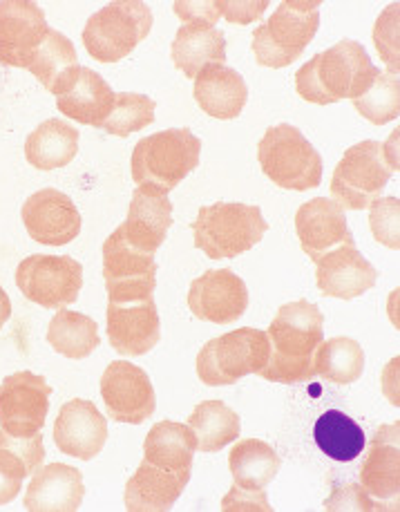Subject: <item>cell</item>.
Wrapping results in <instances>:
<instances>
[{"label": "cell", "instance_id": "9", "mask_svg": "<svg viewBox=\"0 0 400 512\" xmlns=\"http://www.w3.org/2000/svg\"><path fill=\"white\" fill-rule=\"evenodd\" d=\"M269 360V336L262 329H235L208 340L197 356V376L208 387L233 385L260 374Z\"/></svg>", "mask_w": 400, "mask_h": 512}, {"label": "cell", "instance_id": "46", "mask_svg": "<svg viewBox=\"0 0 400 512\" xmlns=\"http://www.w3.org/2000/svg\"><path fill=\"white\" fill-rule=\"evenodd\" d=\"M12 316V300H9L7 291L0 287V329H3L5 322Z\"/></svg>", "mask_w": 400, "mask_h": 512}, {"label": "cell", "instance_id": "21", "mask_svg": "<svg viewBox=\"0 0 400 512\" xmlns=\"http://www.w3.org/2000/svg\"><path fill=\"white\" fill-rule=\"evenodd\" d=\"M170 226H173V204L168 195L152 186H139L132 193L128 220L117 231L135 249L155 255L166 242Z\"/></svg>", "mask_w": 400, "mask_h": 512}, {"label": "cell", "instance_id": "32", "mask_svg": "<svg viewBox=\"0 0 400 512\" xmlns=\"http://www.w3.org/2000/svg\"><path fill=\"white\" fill-rule=\"evenodd\" d=\"M280 457L269 443L244 439L228 454L233 481L242 488H266L280 472Z\"/></svg>", "mask_w": 400, "mask_h": 512}, {"label": "cell", "instance_id": "29", "mask_svg": "<svg viewBox=\"0 0 400 512\" xmlns=\"http://www.w3.org/2000/svg\"><path fill=\"white\" fill-rule=\"evenodd\" d=\"M76 153L79 130L61 119H47L25 141V159L38 170L65 168Z\"/></svg>", "mask_w": 400, "mask_h": 512}, {"label": "cell", "instance_id": "31", "mask_svg": "<svg viewBox=\"0 0 400 512\" xmlns=\"http://www.w3.org/2000/svg\"><path fill=\"white\" fill-rule=\"evenodd\" d=\"M188 428L193 430L199 452H219L228 443H235L242 432L240 416L222 401L199 403L188 416Z\"/></svg>", "mask_w": 400, "mask_h": 512}, {"label": "cell", "instance_id": "35", "mask_svg": "<svg viewBox=\"0 0 400 512\" xmlns=\"http://www.w3.org/2000/svg\"><path fill=\"white\" fill-rule=\"evenodd\" d=\"M313 365H316V376H322L327 383L351 385L365 372V352L351 338L322 340Z\"/></svg>", "mask_w": 400, "mask_h": 512}, {"label": "cell", "instance_id": "6", "mask_svg": "<svg viewBox=\"0 0 400 512\" xmlns=\"http://www.w3.org/2000/svg\"><path fill=\"white\" fill-rule=\"evenodd\" d=\"M320 27V3L287 0L253 34V54L264 68H289L298 61Z\"/></svg>", "mask_w": 400, "mask_h": 512}, {"label": "cell", "instance_id": "13", "mask_svg": "<svg viewBox=\"0 0 400 512\" xmlns=\"http://www.w3.org/2000/svg\"><path fill=\"white\" fill-rule=\"evenodd\" d=\"M101 398L108 416L117 423L141 425L157 410L150 376L128 360H114L106 367L101 376Z\"/></svg>", "mask_w": 400, "mask_h": 512}, {"label": "cell", "instance_id": "42", "mask_svg": "<svg viewBox=\"0 0 400 512\" xmlns=\"http://www.w3.org/2000/svg\"><path fill=\"white\" fill-rule=\"evenodd\" d=\"M224 512H271L264 488H242L233 483V488L222 499Z\"/></svg>", "mask_w": 400, "mask_h": 512}, {"label": "cell", "instance_id": "24", "mask_svg": "<svg viewBox=\"0 0 400 512\" xmlns=\"http://www.w3.org/2000/svg\"><path fill=\"white\" fill-rule=\"evenodd\" d=\"M190 481V472L159 468L150 461H141L126 486V508L130 512H166L177 504Z\"/></svg>", "mask_w": 400, "mask_h": 512}, {"label": "cell", "instance_id": "27", "mask_svg": "<svg viewBox=\"0 0 400 512\" xmlns=\"http://www.w3.org/2000/svg\"><path fill=\"white\" fill-rule=\"evenodd\" d=\"M114 99L117 94L101 79V74L81 65L72 88L56 97V108L61 110V115L79 121L83 126L103 128L114 108Z\"/></svg>", "mask_w": 400, "mask_h": 512}, {"label": "cell", "instance_id": "37", "mask_svg": "<svg viewBox=\"0 0 400 512\" xmlns=\"http://www.w3.org/2000/svg\"><path fill=\"white\" fill-rule=\"evenodd\" d=\"M155 108L157 103L150 97H144V94L121 92L114 99V108L101 130H106L108 135L114 137H128L132 132L144 130L155 121Z\"/></svg>", "mask_w": 400, "mask_h": 512}, {"label": "cell", "instance_id": "40", "mask_svg": "<svg viewBox=\"0 0 400 512\" xmlns=\"http://www.w3.org/2000/svg\"><path fill=\"white\" fill-rule=\"evenodd\" d=\"M25 477H30L25 463L14 452L0 448V506L12 504L21 495Z\"/></svg>", "mask_w": 400, "mask_h": 512}, {"label": "cell", "instance_id": "17", "mask_svg": "<svg viewBox=\"0 0 400 512\" xmlns=\"http://www.w3.org/2000/svg\"><path fill=\"white\" fill-rule=\"evenodd\" d=\"M23 224L34 242L45 246H65L81 233V215L72 199L56 191L41 188L23 204Z\"/></svg>", "mask_w": 400, "mask_h": 512}, {"label": "cell", "instance_id": "23", "mask_svg": "<svg viewBox=\"0 0 400 512\" xmlns=\"http://www.w3.org/2000/svg\"><path fill=\"white\" fill-rule=\"evenodd\" d=\"M85 495L83 474L65 463L38 468L25 490V510L30 512H76Z\"/></svg>", "mask_w": 400, "mask_h": 512}, {"label": "cell", "instance_id": "12", "mask_svg": "<svg viewBox=\"0 0 400 512\" xmlns=\"http://www.w3.org/2000/svg\"><path fill=\"white\" fill-rule=\"evenodd\" d=\"M52 387L45 376L16 372L0 383V428L12 436H34L50 412Z\"/></svg>", "mask_w": 400, "mask_h": 512}, {"label": "cell", "instance_id": "22", "mask_svg": "<svg viewBox=\"0 0 400 512\" xmlns=\"http://www.w3.org/2000/svg\"><path fill=\"white\" fill-rule=\"evenodd\" d=\"M295 233H298L302 251L313 262L340 244H356L347 226L345 211L327 197H316L298 208Z\"/></svg>", "mask_w": 400, "mask_h": 512}, {"label": "cell", "instance_id": "43", "mask_svg": "<svg viewBox=\"0 0 400 512\" xmlns=\"http://www.w3.org/2000/svg\"><path fill=\"white\" fill-rule=\"evenodd\" d=\"M325 508L329 512L333 510H376V504L371 501V497L363 490V486L358 483H349V486H342L333 490V495L327 499Z\"/></svg>", "mask_w": 400, "mask_h": 512}, {"label": "cell", "instance_id": "8", "mask_svg": "<svg viewBox=\"0 0 400 512\" xmlns=\"http://www.w3.org/2000/svg\"><path fill=\"white\" fill-rule=\"evenodd\" d=\"M152 30V12L139 0H117L90 16L83 45L94 61L117 63L135 50Z\"/></svg>", "mask_w": 400, "mask_h": 512}, {"label": "cell", "instance_id": "39", "mask_svg": "<svg viewBox=\"0 0 400 512\" xmlns=\"http://www.w3.org/2000/svg\"><path fill=\"white\" fill-rule=\"evenodd\" d=\"M398 14L400 5H389L374 27V45L380 59L387 63L389 74H398L400 70V54H398Z\"/></svg>", "mask_w": 400, "mask_h": 512}, {"label": "cell", "instance_id": "45", "mask_svg": "<svg viewBox=\"0 0 400 512\" xmlns=\"http://www.w3.org/2000/svg\"><path fill=\"white\" fill-rule=\"evenodd\" d=\"M175 14L182 18L184 23H206V25H215L219 21V5L217 0H202V3H182L177 0L173 5Z\"/></svg>", "mask_w": 400, "mask_h": 512}, {"label": "cell", "instance_id": "11", "mask_svg": "<svg viewBox=\"0 0 400 512\" xmlns=\"http://www.w3.org/2000/svg\"><path fill=\"white\" fill-rule=\"evenodd\" d=\"M103 278L108 302H139L157 287L155 255L139 251L114 231L103 244Z\"/></svg>", "mask_w": 400, "mask_h": 512}, {"label": "cell", "instance_id": "19", "mask_svg": "<svg viewBox=\"0 0 400 512\" xmlns=\"http://www.w3.org/2000/svg\"><path fill=\"white\" fill-rule=\"evenodd\" d=\"M108 441V421L97 405L74 398L63 407L54 423V443L68 457L90 461L101 454Z\"/></svg>", "mask_w": 400, "mask_h": 512}, {"label": "cell", "instance_id": "15", "mask_svg": "<svg viewBox=\"0 0 400 512\" xmlns=\"http://www.w3.org/2000/svg\"><path fill=\"white\" fill-rule=\"evenodd\" d=\"M47 27L43 9L30 0L0 3V63L9 68H30Z\"/></svg>", "mask_w": 400, "mask_h": 512}, {"label": "cell", "instance_id": "4", "mask_svg": "<svg viewBox=\"0 0 400 512\" xmlns=\"http://www.w3.org/2000/svg\"><path fill=\"white\" fill-rule=\"evenodd\" d=\"M202 141L188 128H170L141 139L132 150V179L170 193L199 166Z\"/></svg>", "mask_w": 400, "mask_h": 512}, {"label": "cell", "instance_id": "36", "mask_svg": "<svg viewBox=\"0 0 400 512\" xmlns=\"http://www.w3.org/2000/svg\"><path fill=\"white\" fill-rule=\"evenodd\" d=\"M354 108L374 126L398 119L400 115V81L398 74L380 72L363 97L354 99Z\"/></svg>", "mask_w": 400, "mask_h": 512}, {"label": "cell", "instance_id": "1", "mask_svg": "<svg viewBox=\"0 0 400 512\" xmlns=\"http://www.w3.org/2000/svg\"><path fill=\"white\" fill-rule=\"evenodd\" d=\"M325 316L307 300L282 305L269 331V360L260 376L271 383H309L316 378V349L320 347Z\"/></svg>", "mask_w": 400, "mask_h": 512}, {"label": "cell", "instance_id": "25", "mask_svg": "<svg viewBox=\"0 0 400 512\" xmlns=\"http://www.w3.org/2000/svg\"><path fill=\"white\" fill-rule=\"evenodd\" d=\"M195 101L215 119H237L249 101L244 79L228 65H208L195 79Z\"/></svg>", "mask_w": 400, "mask_h": 512}, {"label": "cell", "instance_id": "34", "mask_svg": "<svg viewBox=\"0 0 400 512\" xmlns=\"http://www.w3.org/2000/svg\"><path fill=\"white\" fill-rule=\"evenodd\" d=\"M313 436H316L318 448L325 452L329 459L340 463L358 459L365 450L363 428H360L354 419H349L347 414H342L338 410H329L320 416Z\"/></svg>", "mask_w": 400, "mask_h": 512}, {"label": "cell", "instance_id": "14", "mask_svg": "<svg viewBox=\"0 0 400 512\" xmlns=\"http://www.w3.org/2000/svg\"><path fill=\"white\" fill-rule=\"evenodd\" d=\"M400 425H383L369 443L360 486L376 504V510H398L400 492Z\"/></svg>", "mask_w": 400, "mask_h": 512}, {"label": "cell", "instance_id": "41", "mask_svg": "<svg viewBox=\"0 0 400 512\" xmlns=\"http://www.w3.org/2000/svg\"><path fill=\"white\" fill-rule=\"evenodd\" d=\"M0 448H7L9 452H14L16 457L25 463L30 477L38 468H43L45 445H43L41 432L34 436H27V439H21V436H12L0 428Z\"/></svg>", "mask_w": 400, "mask_h": 512}, {"label": "cell", "instance_id": "38", "mask_svg": "<svg viewBox=\"0 0 400 512\" xmlns=\"http://www.w3.org/2000/svg\"><path fill=\"white\" fill-rule=\"evenodd\" d=\"M369 226L380 244L387 249H400V231H398V213H400V199L398 197H385L376 199L369 206Z\"/></svg>", "mask_w": 400, "mask_h": 512}, {"label": "cell", "instance_id": "2", "mask_svg": "<svg viewBox=\"0 0 400 512\" xmlns=\"http://www.w3.org/2000/svg\"><path fill=\"white\" fill-rule=\"evenodd\" d=\"M378 74L363 45L340 41L295 72V90L304 101L331 106L342 99L363 97Z\"/></svg>", "mask_w": 400, "mask_h": 512}, {"label": "cell", "instance_id": "3", "mask_svg": "<svg viewBox=\"0 0 400 512\" xmlns=\"http://www.w3.org/2000/svg\"><path fill=\"white\" fill-rule=\"evenodd\" d=\"M394 173H398V130L385 144L360 141L342 155L331 177V199L342 211H365Z\"/></svg>", "mask_w": 400, "mask_h": 512}, {"label": "cell", "instance_id": "20", "mask_svg": "<svg viewBox=\"0 0 400 512\" xmlns=\"http://www.w3.org/2000/svg\"><path fill=\"white\" fill-rule=\"evenodd\" d=\"M316 282L329 298L354 300L376 287L378 271L356 244H340L316 260Z\"/></svg>", "mask_w": 400, "mask_h": 512}, {"label": "cell", "instance_id": "10", "mask_svg": "<svg viewBox=\"0 0 400 512\" xmlns=\"http://www.w3.org/2000/svg\"><path fill=\"white\" fill-rule=\"evenodd\" d=\"M16 287L30 302L61 311L79 298L83 267L70 255H30L18 264Z\"/></svg>", "mask_w": 400, "mask_h": 512}, {"label": "cell", "instance_id": "5", "mask_svg": "<svg viewBox=\"0 0 400 512\" xmlns=\"http://www.w3.org/2000/svg\"><path fill=\"white\" fill-rule=\"evenodd\" d=\"M269 231L260 206L217 202L202 206L193 222L195 246L211 260H231L251 251Z\"/></svg>", "mask_w": 400, "mask_h": 512}, {"label": "cell", "instance_id": "16", "mask_svg": "<svg viewBox=\"0 0 400 512\" xmlns=\"http://www.w3.org/2000/svg\"><path fill=\"white\" fill-rule=\"evenodd\" d=\"M188 309L199 320L233 325L249 309V289L231 269L206 271L190 284Z\"/></svg>", "mask_w": 400, "mask_h": 512}, {"label": "cell", "instance_id": "44", "mask_svg": "<svg viewBox=\"0 0 400 512\" xmlns=\"http://www.w3.org/2000/svg\"><path fill=\"white\" fill-rule=\"evenodd\" d=\"M219 5V14H222L228 23L235 25H249L257 21L264 12L269 3L266 0H217Z\"/></svg>", "mask_w": 400, "mask_h": 512}, {"label": "cell", "instance_id": "7", "mask_svg": "<svg viewBox=\"0 0 400 512\" xmlns=\"http://www.w3.org/2000/svg\"><path fill=\"white\" fill-rule=\"evenodd\" d=\"M257 161L275 186L289 191H309L322 182V157L307 137L289 123L264 132L257 144Z\"/></svg>", "mask_w": 400, "mask_h": 512}, {"label": "cell", "instance_id": "30", "mask_svg": "<svg viewBox=\"0 0 400 512\" xmlns=\"http://www.w3.org/2000/svg\"><path fill=\"white\" fill-rule=\"evenodd\" d=\"M197 452V441L188 425L175 421H161L152 425L146 436L144 454L146 461L155 463L159 468L190 472Z\"/></svg>", "mask_w": 400, "mask_h": 512}, {"label": "cell", "instance_id": "28", "mask_svg": "<svg viewBox=\"0 0 400 512\" xmlns=\"http://www.w3.org/2000/svg\"><path fill=\"white\" fill-rule=\"evenodd\" d=\"M27 70L43 83L47 92H52L54 97H61V94L68 92L74 85L81 65L68 36H63L56 30H47L45 39Z\"/></svg>", "mask_w": 400, "mask_h": 512}, {"label": "cell", "instance_id": "26", "mask_svg": "<svg viewBox=\"0 0 400 512\" xmlns=\"http://www.w3.org/2000/svg\"><path fill=\"white\" fill-rule=\"evenodd\" d=\"M173 63L184 77L197 79V74L208 65H224L226 61V39L224 32L215 25L206 23H186L175 34Z\"/></svg>", "mask_w": 400, "mask_h": 512}, {"label": "cell", "instance_id": "18", "mask_svg": "<svg viewBox=\"0 0 400 512\" xmlns=\"http://www.w3.org/2000/svg\"><path fill=\"white\" fill-rule=\"evenodd\" d=\"M108 338L114 352L121 356H146L161 340V320L155 300L108 302Z\"/></svg>", "mask_w": 400, "mask_h": 512}, {"label": "cell", "instance_id": "33", "mask_svg": "<svg viewBox=\"0 0 400 512\" xmlns=\"http://www.w3.org/2000/svg\"><path fill=\"white\" fill-rule=\"evenodd\" d=\"M47 343L52 345L56 354L72 360H83L101 345L99 327L88 316L61 309L47 327Z\"/></svg>", "mask_w": 400, "mask_h": 512}]
</instances>
